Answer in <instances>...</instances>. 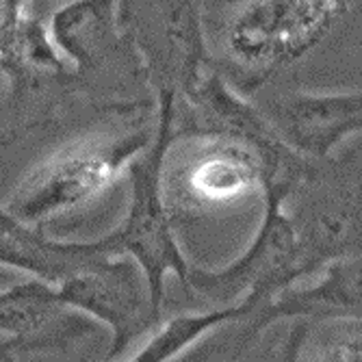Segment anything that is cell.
Wrapping results in <instances>:
<instances>
[{"instance_id": "8fae6325", "label": "cell", "mask_w": 362, "mask_h": 362, "mask_svg": "<svg viewBox=\"0 0 362 362\" xmlns=\"http://www.w3.org/2000/svg\"><path fill=\"white\" fill-rule=\"evenodd\" d=\"M252 300L243 298L239 304H223L219 308H213L209 313H195V315H180L163 323L158 330L152 334V339L133 354L130 360H154L163 362L174 356H180L187 347H191L195 341H200L209 332L226 323H241L254 313Z\"/></svg>"}, {"instance_id": "6da1fadb", "label": "cell", "mask_w": 362, "mask_h": 362, "mask_svg": "<svg viewBox=\"0 0 362 362\" xmlns=\"http://www.w3.org/2000/svg\"><path fill=\"white\" fill-rule=\"evenodd\" d=\"M176 119L174 91L160 93V117L158 135L148 150H141L128 163L133 195L126 211L124 221L111 233L98 241H89L91 250L105 256H130L133 258L146 282L150 298L156 310L163 306L165 293V278L174 274L180 284L185 280L189 260L185 258L172 226V213L163 195V165L170 150Z\"/></svg>"}, {"instance_id": "ba28073f", "label": "cell", "mask_w": 362, "mask_h": 362, "mask_svg": "<svg viewBox=\"0 0 362 362\" xmlns=\"http://www.w3.org/2000/svg\"><path fill=\"white\" fill-rule=\"evenodd\" d=\"M57 286L42 278H28L0 291V332L28 343L35 354L93 330V323L65 315Z\"/></svg>"}, {"instance_id": "7c38bea8", "label": "cell", "mask_w": 362, "mask_h": 362, "mask_svg": "<svg viewBox=\"0 0 362 362\" xmlns=\"http://www.w3.org/2000/svg\"><path fill=\"white\" fill-rule=\"evenodd\" d=\"M321 327L310 332L308 327L295 330L286 343L284 360H351L362 358L360 347V317H330L319 319Z\"/></svg>"}, {"instance_id": "7a4b0ae2", "label": "cell", "mask_w": 362, "mask_h": 362, "mask_svg": "<svg viewBox=\"0 0 362 362\" xmlns=\"http://www.w3.org/2000/svg\"><path fill=\"white\" fill-rule=\"evenodd\" d=\"M356 0H239L223 28V50L245 78H267L302 61Z\"/></svg>"}, {"instance_id": "8992f818", "label": "cell", "mask_w": 362, "mask_h": 362, "mask_svg": "<svg viewBox=\"0 0 362 362\" xmlns=\"http://www.w3.org/2000/svg\"><path fill=\"white\" fill-rule=\"evenodd\" d=\"M54 286L59 300L68 308L111 327L109 360L122 356L160 321V310L152 304L148 282L130 256L93 254Z\"/></svg>"}, {"instance_id": "9c48e42d", "label": "cell", "mask_w": 362, "mask_h": 362, "mask_svg": "<svg viewBox=\"0 0 362 362\" xmlns=\"http://www.w3.org/2000/svg\"><path fill=\"white\" fill-rule=\"evenodd\" d=\"M360 260L334 262L327 269L325 278L317 286L308 288H282L258 306L245 321L247 330L239 339V351L247 347L269 323L286 317H360ZM243 323V321H241Z\"/></svg>"}, {"instance_id": "52a82bcc", "label": "cell", "mask_w": 362, "mask_h": 362, "mask_svg": "<svg viewBox=\"0 0 362 362\" xmlns=\"http://www.w3.org/2000/svg\"><path fill=\"white\" fill-rule=\"evenodd\" d=\"M274 133L295 152L327 156L360 130V93H288L274 109Z\"/></svg>"}, {"instance_id": "4fadbf2b", "label": "cell", "mask_w": 362, "mask_h": 362, "mask_svg": "<svg viewBox=\"0 0 362 362\" xmlns=\"http://www.w3.org/2000/svg\"><path fill=\"white\" fill-rule=\"evenodd\" d=\"M46 5H48V0H37V7H40L42 11H44V7H46Z\"/></svg>"}, {"instance_id": "30bf717a", "label": "cell", "mask_w": 362, "mask_h": 362, "mask_svg": "<svg viewBox=\"0 0 362 362\" xmlns=\"http://www.w3.org/2000/svg\"><path fill=\"white\" fill-rule=\"evenodd\" d=\"M98 252L89 241H59L44 233V226L22 221L7 206H0V265L24 272L46 282H61Z\"/></svg>"}, {"instance_id": "277c9868", "label": "cell", "mask_w": 362, "mask_h": 362, "mask_svg": "<svg viewBox=\"0 0 362 362\" xmlns=\"http://www.w3.org/2000/svg\"><path fill=\"white\" fill-rule=\"evenodd\" d=\"M288 187L291 182L284 180L262 185L267 213L243 256L223 269H200L189 262L182 286L193 288L217 304H228L245 293L258 308L272 295L291 286L293 280L317 269L315 260L300 241V230L282 211Z\"/></svg>"}, {"instance_id": "3957f363", "label": "cell", "mask_w": 362, "mask_h": 362, "mask_svg": "<svg viewBox=\"0 0 362 362\" xmlns=\"http://www.w3.org/2000/svg\"><path fill=\"white\" fill-rule=\"evenodd\" d=\"M150 135L93 137L63 148L33 168L7 200V211L22 221L44 226L52 217L91 202L128 168Z\"/></svg>"}, {"instance_id": "5b68a950", "label": "cell", "mask_w": 362, "mask_h": 362, "mask_svg": "<svg viewBox=\"0 0 362 362\" xmlns=\"http://www.w3.org/2000/svg\"><path fill=\"white\" fill-rule=\"evenodd\" d=\"M265 185L260 150L235 133L200 137L180 158L163 165V195L170 213H209L239 204Z\"/></svg>"}]
</instances>
